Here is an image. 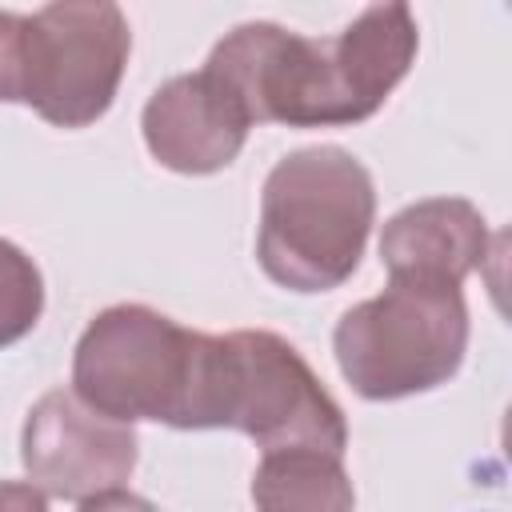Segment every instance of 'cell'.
<instances>
[{"mask_svg": "<svg viewBox=\"0 0 512 512\" xmlns=\"http://www.w3.org/2000/svg\"><path fill=\"white\" fill-rule=\"evenodd\" d=\"M24 16L0 12V100H16V52Z\"/></svg>", "mask_w": 512, "mask_h": 512, "instance_id": "7c38bea8", "label": "cell"}, {"mask_svg": "<svg viewBox=\"0 0 512 512\" xmlns=\"http://www.w3.org/2000/svg\"><path fill=\"white\" fill-rule=\"evenodd\" d=\"M200 428H236L260 448L312 444L344 456L348 420L308 360L268 328L208 336Z\"/></svg>", "mask_w": 512, "mask_h": 512, "instance_id": "5b68a950", "label": "cell"}, {"mask_svg": "<svg viewBox=\"0 0 512 512\" xmlns=\"http://www.w3.org/2000/svg\"><path fill=\"white\" fill-rule=\"evenodd\" d=\"M468 348L460 284L388 276V288L352 304L332 332L348 388L364 400H400L448 384Z\"/></svg>", "mask_w": 512, "mask_h": 512, "instance_id": "277c9868", "label": "cell"}, {"mask_svg": "<svg viewBox=\"0 0 512 512\" xmlns=\"http://www.w3.org/2000/svg\"><path fill=\"white\" fill-rule=\"evenodd\" d=\"M376 220L368 168L336 148H296L264 180L256 260L288 292H332L364 256Z\"/></svg>", "mask_w": 512, "mask_h": 512, "instance_id": "7a4b0ae2", "label": "cell"}, {"mask_svg": "<svg viewBox=\"0 0 512 512\" xmlns=\"http://www.w3.org/2000/svg\"><path fill=\"white\" fill-rule=\"evenodd\" d=\"M208 332H192L148 304H112L80 336L72 388L116 420L200 428Z\"/></svg>", "mask_w": 512, "mask_h": 512, "instance_id": "3957f363", "label": "cell"}, {"mask_svg": "<svg viewBox=\"0 0 512 512\" xmlns=\"http://www.w3.org/2000/svg\"><path fill=\"white\" fill-rule=\"evenodd\" d=\"M132 32L112 0H52L20 24L16 100L56 128L96 124L124 80Z\"/></svg>", "mask_w": 512, "mask_h": 512, "instance_id": "8992f818", "label": "cell"}, {"mask_svg": "<svg viewBox=\"0 0 512 512\" xmlns=\"http://www.w3.org/2000/svg\"><path fill=\"white\" fill-rule=\"evenodd\" d=\"M416 48L420 28L408 0H380L336 36H300L268 20L240 24L208 52L204 72L248 124L344 128L388 100Z\"/></svg>", "mask_w": 512, "mask_h": 512, "instance_id": "6da1fadb", "label": "cell"}, {"mask_svg": "<svg viewBox=\"0 0 512 512\" xmlns=\"http://www.w3.org/2000/svg\"><path fill=\"white\" fill-rule=\"evenodd\" d=\"M488 256V224L476 204L460 196H432L400 208L380 236V264L388 276L464 284Z\"/></svg>", "mask_w": 512, "mask_h": 512, "instance_id": "9c48e42d", "label": "cell"}, {"mask_svg": "<svg viewBox=\"0 0 512 512\" xmlns=\"http://www.w3.org/2000/svg\"><path fill=\"white\" fill-rule=\"evenodd\" d=\"M252 504L264 512H344L356 504V492L336 452L284 444L264 448V460L252 476Z\"/></svg>", "mask_w": 512, "mask_h": 512, "instance_id": "30bf717a", "label": "cell"}, {"mask_svg": "<svg viewBox=\"0 0 512 512\" xmlns=\"http://www.w3.org/2000/svg\"><path fill=\"white\" fill-rule=\"evenodd\" d=\"M44 312V280L24 248L0 240V348L24 340Z\"/></svg>", "mask_w": 512, "mask_h": 512, "instance_id": "8fae6325", "label": "cell"}, {"mask_svg": "<svg viewBox=\"0 0 512 512\" xmlns=\"http://www.w3.org/2000/svg\"><path fill=\"white\" fill-rule=\"evenodd\" d=\"M140 128L148 152L164 168L208 176L240 156L252 124L236 108V100L200 68L160 84L144 104Z\"/></svg>", "mask_w": 512, "mask_h": 512, "instance_id": "ba28073f", "label": "cell"}, {"mask_svg": "<svg viewBox=\"0 0 512 512\" xmlns=\"http://www.w3.org/2000/svg\"><path fill=\"white\" fill-rule=\"evenodd\" d=\"M140 440L128 420L104 416L88 400L76 396V388H52L44 392L20 432V460L24 472L44 496L80 504V508H104L124 504V484L136 468Z\"/></svg>", "mask_w": 512, "mask_h": 512, "instance_id": "52a82bcc", "label": "cell"}]
</instances>
